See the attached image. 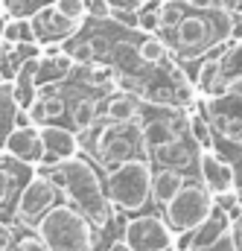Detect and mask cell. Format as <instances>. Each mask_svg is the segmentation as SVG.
I'll list each match as a JSON object with an SVG mask.
<instances>
[{"mask_svg":"<svg viewBox=\"0 0 242 251\" xmlns=\"http://www.w3.org/2000/svg\"><path fill=\"white\" fill-rule=\"evenodd\" d=\"M41 176H47L53 181V187L61 190L70 196V201L97 225L102 228L111 213H114V201L102 193V184L94 173V167L82 158H67V161H59V164H41L38 170Z\"/></svg>","mask_w":242,"mask_h":251,"instance_id":"cell-1","label":"cell"},{"mask_svg":"<svg viewBox=\"0 0 242 251\" xmlns=\"http://www.w3.org/2000/svg\"><path fill=\"white\" fill-rule=\"evenodd\" d=\"M35 234L47 243L50 251H94L91 219H88L76 204L50 207V210L38 219Z\"/></svg>","mask_w":242,"mask_h":251,"instance_id":"cell-2","label":"cell"},{"mask_svg":"<svg viewBox=\"0 0 242 251\" xmlns=\"http://www.w3.org/2000/svg\"><path fill=\"white\" fill-rule=\"evenodd\" d=\"M152 170L143 158H128L120 167L111 170L108 178V199L122 210H140L149 201Z\"/></svg>","mask_w":242,"mask_h":251,"instance_id":"cell-3","label":"cell"},{"mask_svg":"<svg viewBox=\"0 0 242 251\" xmlns=\"http://www.w3.org/2000/svg\"><path fill=\"white\" fill-rule=\"evenodd\" d=\"M213 204L216 201H213L210 190L204 187V184H187L184 181V187L164 204V219H167V225L172 231L187 234V231L198 228L207 219V213L213 210Z\"/></svg>","mask_w":242,"mask_h":251,"instance_id":"cell-4","label":"cell"},{"mask_svg":"<svg viewBox=\"0 0 242 251\" xmlns=\"http://www.w3.org/2000/svg\"><path fill=\"white\" fill-rule=\"evenodd\" d=\"M56 204V187L47 176H32L24 190H21V199H18V207H15V222L18 225H26V228H35L38 219Z\"/></svg>","mask_w":242,"mask_h":251,"instance_id":"cell-5","label":"cell"},{"mask_svg":"<svg viewBox=\"0 0 242 251\" xmlns=\"http://www.w3.org/2000/svg\"><path fill=\"white\" fill-rule=\"evenodd\" d=\"M122 240L131 246V251H169L172 243H175L172 240V228L167 225V219L152 216V213L128 219Z\"/></svg>","mask_w":242,"mask_h":251,"instance_id":"cell-6","label":"cell"},{"mask_svg":"<svg viewBox=\"0 0 242 251\" xmlns=\"http://www.w3.org/2000/svg\"><path fill=\"white\" fill-rule=\"evenodd\" d=\"M172 41L181 53H193V50H204L210 47L219 35H216V26L204 18V15H184L181 21L172 26Z\"/></svg>","mask_w":242,"mask_h":251,"instance_id":"cell-7","label":"cell"},{"mask_svg":"<svg viewBox=\"0 0 242 251\" xmlns=\"http://www.w3.org/2000/svg\"><path fill=\"white\" fill-rule=\"evenodd\" d=\"M32 29H35V41L47 44V41H61L67 35H73L79 29L82 21H70L67 15H61L56 6H41L32 18Z\"/></svg>","mask_w":242,"mask_h":251,"instance_id":"cell-8","label":"cell"},{"mask_svg":"<svg viewBox=\"0 0 242 251\" xmlns=\"http://www.w3.org/2000/svg\"><path fill=\"white\" fill-rule=\"evenodd\" d=\"M198 173H201V184L210 190V196H225L234 190V170L213 152L204 149L198 158Z\"/></svg>","mask_w":242,"mask_h":251,"instance_id":"cell-9","label":"cell"},{"mask_svg":"<svg viewBox=\"0 0 242 251\" xmlns=\"http://www.w3.org/2000/svg\"><path fill=\"white\" fill-rule=\"evenodd\" d=\"M228 231H231V216L222 207L213 204V210L207 213V219L198 228H193V234H190V251H204V249L219 246L228 237Z\"/></svg>","mask_w":242,"mask_h":251,"instance_id":"cell-10","label":"cell"},{"mask_svg":"<svg viewBox=\"0 0 242 251\" xmlns=\"http://www.w3.org/2000/svg\"><path fill=\"white\" fill-rule=\"evenodd\" d=\"M38 134H41V143H44V161L41 164H59L67 161L79 152V140L73 131L61 128V126H38Z\"/></svg>","mask_w":242,"mask_h":251,"instance_id":"cell-11","label":"cell"},{"mask_svg":"<svg viewBox=\"0 0 242 251\" xmlns=\"http://www.w3.org/2000/svg\"><path fill=\"white\" fill-rule=\"evenodd\" d=\"M6 155L26 161V164H41L44 161V143L38 134V126H26V128H15L6 137Z\"/></svg>","mask_w":242,"mask_h":251,"instance_id":"cell-12","label":"cell"},{"mask_svg":"<svg viewBox=\"0 0 242 251\" xmlns=\"http://www.w3.org/2000/svg\"><path fill=\"white\" fill-rule=\"evenodd\" d=\"M184 187V176L178 170H172V167H164V170H158V173H152V187H149V199L158 204V207H164L178 190Z\"/></svg>","mask_w":242,"mask_h":251,"instance_id":"cell-13","label":"cell"},{"mask_svg":"<svg viewBox=\"0 0 242 251\" xmlns=\"http://www.w3.org/2000/svg\"><path fill=\"white\" fill-rule=\"evenodd\" d=\"M178 140V126L167 123V120H155V123L143 126V143L149 149H161V146H169Z\"/></svg>","mask_w":242,"mask_h":251,"instance_id":"cell-14","label":"cell"},{"mask_svg":"<svg viewBox=\"0 0 242 251\" xmlns=\"http://www.w3.org/2000/svg\"><path fill=\"white\" fill-rule=\"evenodd\" d=\"M99 158H102V167H105V170H114V167H120L122 161L131 158V143H128L122 134H114V137L99 149Z\"/></svg>","mask_w":242,"mask_h":251,"instance_id":"cell-15","label":"cell"},{"mask_svg":"<svg viewBox=\"0 0 242 251\" xmlns=\"http://www.w3.org/2000/svg\"><path fill=\"white\" fill-rule=\"evenodd\" d=\"M137 114H140V105H137L134 97L120 94V97H111L108 100V117L114 123H131V120H137Z\"/></svg>","mask_w":242,"mask_h":251,"instance_id":"cell-16","label":"cell"},{"mask_svg":"<svg viewBox=\"0 0 242 251\" xmlns=\"http://www.w3.org/2000/svg\"><path fill=\"white\" fill-rule=\"evenodd\" d=\"M0 35L9 41V44H21V41H35V29H32V21L29 18H12L3 24Z\"/></svg>","mask_w":242,"mask_h":251,"instance_id":"cell-17","label":"cell"},{"mask_svg":"<svg viewBox=\"0 0 242 251\" xmlns=\"http://www.w3.org/2000/svg\"><path fill=\"white\" fill-rule=\"evenodd\" d=\"M195 82H198L201 91H216L222 85V59L219 56H210L207 62H201Z\"/></svg>","mask_w":242,"mask_h":251,"instance_id":"cell-18","label":"cell"},{"mask_svg":"<svg viewBox=\"0 0 242 251\" xmlns=\"http://www.w3.org/2000/svg\"><path fill=\"white\" fill-rule=\"evenodd\" d=\"M190 6H193L190 0H164V3L158 0V18H161V26L172 29L184 15H187V9H190Z\"/></svg>","mask_w":242,"mask_h":251,"instance_id":"cell-19","label":"cell"},{"mask_svg":"<svg viewBox=\"0 0 242 251\" xmlns=\"http://www.w3.org/2000/svg\"><path fill=\"white\" fill-rule=\"evenodd\" d=\"M210 126H213L222 137L240 140L242 143V117H237V114H210Z\"/></svg>","mask_w":242,"mask_h":251,"instance_id":"cell-20","label":"cell"},{"mask_svg":"<svg viewBox=\"0 0 242 251\" xmlns=\"http://www.w3.org/2000/svg\"><path fill=\"white\" fill-rule=\"evenodd\" d=\"M190 134L195 137V143L201 149H213V126L201 114H190Z\"/></svg>","mask_w":242,"mask_h":251,"instance_id":"cell-21","label":"cell"},{"mask_svg":"<svg viewBox=\"0 0 242 251\" xmlns=\"http://www.w3.org/2000/svg\"><path fill=\"white\" fill-rule=\"evenodd\" d=\"M94 120H97V102L94 100H79L76 108H73V126L79 131H85V128H91Z\"/></svg>","mask_w":242,"mask_h":251,"instance_id":"cell-22","label":"cell"},{"mask_svg":"<svg viewBox=\"0 0 242 251\" xmlns=\"http://www.w3.org/2000/svg\"><path fill=\"white\" fill-rule=\"evenodd\" d=\"M242 73V41H234L228 59H222V79L228 76H240Z\"/></svg>","mask_w":242,"mask_h":251,"instance_id":"cell-23","label":"cell"},{"mask_svg":"<svg viewBox=\"0 0 242 251\" xmlns=\"http://www.w3.org/2000/svg\"><path fill=\"white\" fill-rule=\"evenodd\" d=\"M137 26L143 29V32H155V29H161V18H158V3H143V9L137 12Z\"/></svg>","mask_w":242,"mask_h":251,"instance_id":"cell-24","label":"cell"},{"mask_svg":"<svg viewBox=\"0 0 242 251\" xmlns=\"http://www.w3.org/2000/svg\"><path fill=\"white\" fill-rule=\"evenodd\" d=\"M137 56L143 59V62H149V64H155V62H161L164 56H167V47L158 41V38H146L140 47H137Z\"/></svg>","mask_w":242,"mask_h":251,"instance_id":"cell-25","label":"cell"},{"mask_svg":"<svg viewBox=\"0 0 242 251\" xmlns=\"http://www.w3.org/2000/svg\"><path fill=\"white\" fill-rule=\"evenodd\" d=\"M53 6L59 9L61 15H67L70 21H82V18L88 15V6H85V0H56Z\"/></svg>","mask_w":242,"mask_h":251,"instance_id":"cell-26","label":"cell"},{"mask_svg":"<svg viewBox=\"0 0 242 251\" xmlns=\"http://www.w3.org/2000/svg\"><path fill=\"white\" fill-rule=\"evenodd\" d=\"M85 6H88V15H91L94 21H105V18H111V6H108V0H85Z\"/></svg>","mask_w":242,"mask_h":251,"instance_id":"cell-27","label":"cell"},{"mask_svg":"<svg viewBox=\"0 0 242 251\" xmlns=\"http://www.w3.org/2000/svg\"><path fill=\"white\" fill-rule=\"evenodd\" d=\"M88 44H91L94 62H102V59H105V56L111 53V44H108V38H105V35H94V38H91Z\"/></svg>","mask_w":242,"mask_h":251,"instance_id":"cell-28","label":"cell"},{"mask_svg":"<svg viewBox=\"0 0 242 251\" xmlns=\"http://www.w3.org/2000/svg\"><path fill=\"white\" fill-rule=\"evenodd\" d=\"M114 85L120 88L122 94H140L143 91V82L137 76H114Z\"/></svg>","mask_w":242,"mask_h":251,"instance_id":"cell-29","label":"cell"},{"mask_svg":"<svg viewBox=\"0 0 242 251\" xmlns=\"http://www.w3.org/2000/svg\"><path fill=\"white\" fill-rule=\"evenodd\" d=\"M18 251H50V249H47V243H44L38 234H26V237H21Z\"/></svg>","mask_w":242,"mask_h":251,"instance_id":"cell-30","label":"cell"},{"mask_svg":"<svg viewBox=\"0 0 242 251\" xmlns=\"http://www.w3.org/2000/svg\"><path fill=\"white\" fill-rule=\"evenodd\" d=\"M70 59H73V64H94L91 44H88V41H85V44H76V47H73V53H70Z\"/></svg>","mask_w":242,"mask_h":251,"instance_id":"cell-31","label":"cell"},{"mask_svg":"<svg viewBox=\"0 0 242 251\" xmlns=\"http://www.w3.org/2000/svg\"><path fill=\"white\" fill-rule=\"evenodd\" d=\"M44 111H47V120H56L64 114V100L61 97H47L44 100Z\"/></svg>","mask_w":242,"mask_h":251,"instance_id":"cell-32","label":"cell"},{"mask_svg":"<svg viewBox=\"0 0 242 251\" xmlns=\"http://www.w3.org/2000/svg\"><path fill=\"white\" fill-rule=\"evenodd\" d=\"M12 246H15L12 225H3V222H0V251H12Z\"/></svg>","mask_w":242,"mask_h":251,"instance_id":"cell-33","label":"cell"},{"mask_svg":"<svg viewBox=\"0 0 242 251\" xmlns=\"http://www.w3.org/2000/svg\"><path fill=\"white\" fill-rule=\"evenodd\" d=\"M108 76H114L111 67H91V82H94V85H105Z\"/></svg>","mask_w":242,"mask_h":251,"instance_id":"cell-34","label":"cell"},{"mask_svg":"<svg viewBox=\"0 0 242 251\" xmlns=\"http://www.w3.org/2000/svg\"><path fill=\"white\" fill-rule=\"evenodd\" d=\"M12 126H15V128H26V126H32L29 111H26V108H18V111H15V117H12Z\"/></svg>","mask_w":242,"mask_h":251,"instance_id":"cell-35","label":"cell"},{"mask_svg":"<svg viewBox=\"0 0 242 251\" xmlns=\"http://www.w3.org/2000/svg\"><path fill=\"white\" fill-rule=\"evenodd\" d=\"M231 41H242V15H231Z\"/></svg>","mask_w":242,"mask_h":251,"instance_id":"cell-36","label":"cell"},{"mask_svg":"<svg viewBox=\"0 0 242 251\" xmlns=\"http://www.w3.org/2000/svg\"><path fill=\"white\" fill-rule=\"evenodd\" d=\"M228 94H231V97H240V100H242V73H240V76H231Z\"/></svg>","mask_w":242,"mask_h":251,"instance_id":"cell-37","label":"cell"},{"mask_svg":"<svg viewBox=\"0 0 242 251\" xmlns=\"http://www.w3.org/2000/svg\"><path fill=\"white\" fill-rule=\"evenodd\" d=\"M108 251H131V246H128L125 240H120V243H114V246H111Z\"/></svg>","mask_w":242,"mask_h":251,"instance_id":"cell-38","label":"cell"},{"mask_svg":"<svg viewBox=\"0 0 242 251\" xmlns=\"http://www.w3.org/2000/svg\"><path fill=\"white\" fill-rule=\"evenodd\" d=\"M234 196H237V204L242 207V190H234Z\"/></svg>","mask_w":242,"mask_h":251,"instance_id":"cell-39","label":"cell"},{"mask_svg":"<svg viewBox=\"0 0 242 251\" xmlns=\"http://www.w3.org/2000/svg\"><path fill=\"white\" fill-rule=\"evenodd\" d=\"M234 251H242V237H240V243H237V246H234Z\"/></svg>","mask_w":242,"mask_h":251,"instance_id":"cell-40","label":"cell"},{"mask_svg":"<svg viewBox=\"0 0 242 251\" xmlns=\"http://www.w3.org/2000/svg\"><path fill=\"white\" fill-rule=\"evenodd\" d=\"M3 12H6V9H0V29H3Z\"/></svg>","mask_w":242,"mask_h":251,"instance_id":"cell-41","label":"cell"},{"mask_svg":"<svg viewBox=\"0 0 242 251\" xmlns=\"http://www.w3.org/2000/svg\"><path fill=\"white\" fill-rule=\"evenodd\" d=\"M143 3H158V0H143Z\"/></svg>","mask_w":242,"mask_h":251,"instance_id":"cell-42","label":"cell"},{"mask_svg":"<svg viewBox=\"0 0 242 251\" xmlns=\"http://www.w3.org/2000/svg\"><path fill=\"white\" fill-rule=\"evenodd\" d=\"M0 85H3V73H0Z\"/></svg>","mask_w":242,"mask_h":251,"instance_id":"cell-43","label":"cell"}]
</instances>
